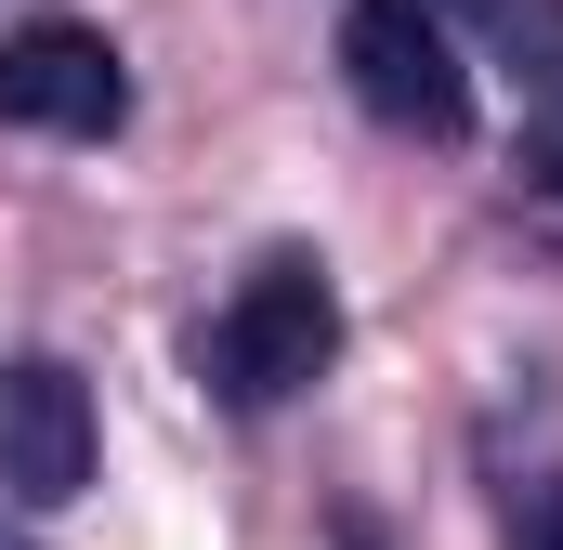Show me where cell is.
I'll return each mask as SVG.
<instances>
[{
	"mask_svg": "<svg viewBox=\"0 0 563 550\" xmlns=\"http://www.w3.org/2000/svg\"><path fill=\"white\" fill-rule=\"evenodd\" d=\"M79 485H92V394H79V367L13 354L0 367V498L66 512Z\"/></svg>",
	"mask_w": 563,
	"mask_h": 550,
	"instance_id": "obj_4",
	"label": "cell"
},
{
	"mask_svg": "<svg viewBox=\"0 0 563 550\" xmlns=\"http://www.w3.org/2000/svg\"><path fill=\"white\" fill-rule=\"evenodd\" d=\"M341 79L380 132L407 144H459L472 132V66H459V26L432 0H354L341 13Z\"/></svg>",
	"mask_w": 563,
	"mask_h": 550,
	"instance_id": "obj_1",
	"label": "cell"
},
{
	"mask_svg": "<svg viewBox=\"0 0 563 550\" xmlns=\"http://www.w3.org/2000/svg\"><path fill=\"white\" fill-rule=\"evenodd\" d=\"M432 13H459V26L525 79L538 132H563V0H432Z\"/></svg>",
	"mask_w": 563,
	"mask_h": 550,
	"instance_id": "obj_5",
	"label": "cell"
},
{
	"mask_svg": "<svg viewBox=\"0 0 563 550\" xmlns=\"http://www.w3.org/2000/svg\"><path fill=\"white\" fill-rule=\"evenodd\" d=\"M132 119V79H119V40L79 26V13H40L0 40V132H66V144H106Z\"/></svg>",
	"mask_w": 563,
	"mask_h": 550,
	"instance_id": "obj_3",
	"label": "cell"
},
{
	"mask_svg": "<svg viewBox=\"0 0 563 550\" xmlns=\"http://www.w3.org/2000/svg\"><path fill=\"white\" fill-rule=\"evenodd\" d=\"M0 550H26V538H13V525H0Z\"/></svg>",
	"mask_w": 563,
	"mask_h": 550,
	"instance_id": "obj_8",
	"label": "cell"
},
{
	"mask_svg": "<svg viewBox=\"0 0 563 550\" xmlns=\"http://www.w3.org/2000/svg\"><path fill=\"white\" fill-rule=\"evenodd\" d=\"M328 354H341V288H328V263H301V250H276V263L223 301V328H210V381L236 407H288L301 381H328Z\"/></svg>",
	"mask_w": 563,
	"mask_h": 550,
	"instance_id": "obj_2",
	"label": "cell"
},
{
	"mask_svg": "<svg viewBox=\"0 0 563 550\" xmlns=\"http://www.w3.org/2000/svg\"><path fill=\"white\" fill-rule=\"evenodd\" d=\"M511 210H525V237L563 263V132H525V157H511Z\"/></svg>",
	"mask_w": 563,
	"mask_h": 550,
	"instance_id": "obj_6",
	"label": "cell"
},
{
	"mask_svg": "<svg viewBox=\"0 0 563 550\" xmlns=\"http://www.w3.org/2000/svg\"><path fill=\"white\" fill-rule=\"evenodd\" d=\"M525 550H563V472H551V485H525Z\"/></svg>",
	"mask_w": 563,
	"mask_h": 550,
	"instance_id": "obj_7",
	"label": "cell"
}]
</instances>
